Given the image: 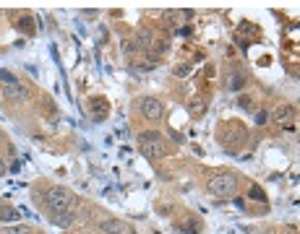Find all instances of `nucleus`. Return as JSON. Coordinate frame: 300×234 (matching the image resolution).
I'll return each instance as SVG.
<instances>
[{"label":"nucleus","instance_id":"4","mask_svg":"<svg viewBox=\"0 0 300 234\" xmlns=\"http://www.w3.org/2000/svg\"><path fill=\"white\" fill-rule=\"evenodd\" d=\"M245 141V130L240 123H224L220 130V143L224 148H238L240 143Z\"/></svg>","mask_w":300,"mask_h":234},{"label":"nucleus","instance_id":"11","mask_svg":"<svg viewBox=\"0 0 300 234\" xmlns=\"http://www.w3.org/2000/svg\"><path fill=\"white\" fill-rule=\"evenodd\" d=\"M243 84H245V81H243V75H240V73H232L230 78H227L230 91H240V89H243Z\"/></svg>","mask_w":300,"mask_h":234},{"label":"nucleus","instance_id":"2","mask_svg":"<svg viewBox=\"0 0 300 234\" xmlns=\"http://www.w3.org/2000/svg\"><path fill=\"white\" fill-rule=\"evenodd\" d=\"M235 190H238V180L230 172H220V175L209 180V193L217 195V198H232Z\"/></svg>","mask_w":300,"mask_h":234},{"label":"nucleus","instance_id":"15","mask_svg":"<svg viewBox=\"0 0 300 234\" xmlns=\"http://www.w3.org/2000/svg\"><path fill=\"white\" fill-rule=\"evenodd\" d=\"M248 195H251L253 200H259V203H266V195L261 193V187H256V185H253L251 190H248Z\"/></svg>","mask_w":300,"mask_h":234},{"label":"nucleus","instance_id":"14","mask_svg":"<svg viewBox=\"0 0 300 234\" xmlns=\"http://www.w3.org/2000/svg\"><path fill=\"white\" fill-rule=\"evenodd\" d=\"M0 81H3L5 86H16L19 84V78L13 73H8V71H3V68H0Z\"/></svg>","mask_w":300,"mask_h":234},{"label":"nucleus","instance_id":"6","mask_svg":"<svg viewBox=\"0 0 300 234\" xmlns=\"http://www.w3.org/2000/svg\"><path fill=\"white\" fill-rule=\"evenodd\" d=\"M100 229H102V234H128V232H133L125 221H120V218H104V221L100 224Z\"/></svg>","mask_w":300,"mask_h":234},{"label":"nucleus","instance_id":"9","mask_svg":"<svg viewBox=\"0 0 300 234\" xmlns=\"http://www.w3.org/2000/svg\"><path fill=\"white\" fill-rule=\"evenodd\" d=\"M191 115L193 117H199V115H204V109H206V102L204 99H199V96H196V99H191Z\"/></svg>","mask_w":300,"mask_h":234},{"label":"nucleus","instance_id":"18","mask_svg":"<svg viewBox=\"0 0 300 234\" xmlns=\"http://www.w3.org/2000/svg\"><path fill=\"white\" fill-rule=\"evenodd\" d=\"M185 73H191L188 65H178V68H175V75H185Z\"/></svg>","mask_w":300,"mask_h":234},{"label":"nucleus","instance_id":"3","mask_svg":"<svg viewBox=\"0 0 300 234\" xmlns=\"http://www.w3.org/2000/svg\"><path fill=\"white\" fill-rule=\"evenodd\" d=\"M139 148H141L144 156H149V159H162V156L167 154V143H164V138H160V135H154V133L141 135Z\"/></svg>","mask_w":300,"mask_h":234},{"label":"nucleus","instance_id":"12","mask_svg":"<svg viewBox=\"0 0 300 234\" xmlns=\"http://www.w3.org/2000/svg\"><path fill=\"white\" fill-rule=\"evenodd\" d=\"M16 218H19V211H16V208L0 206V221H16Z\"/></svg>","mask_w":300,"mask_h":234},{"label":"nucleus","instance_id":"19","mask_svg":"<svg viewBox=\"0 0 300 234\" xmlns=\"http://www.w3.org/2000/svg\"><path fill=\"white\" fill-rule=\"evenodd\" d=\"M240 107H251V99H248V96H240Z\"/></svg>","mask_w":300,"mask_h":234},{"label":"nucleus","instance_id":"1","mask_svg":"<svg viewBox=\"0 0 300 234\" xmlns=\"http://www.w3.org/2000/svg\"><path fill=\"white\" fill-rule=\"evenodd\" d=\"M47 206L55 211V214H73V211L79 208L76 198H73V193L68 190V187H50L47 190Z\"/></svg>","mask_w":300,"mask_h":234},{"label":"nucleus","instance_id":"13","mask_svg":"<svg viewBox=\"0 0 300 234\" xmlns=\"http://www.w3.org/2000/svg\"><path fill=\"white\" fill-rule=\"evenodd\" d=\"M180 229H183V232H193V234H199V232H201V221L191 218V221H183V224H180Z\"/></svg>","mask_w":300,"mask_h":234},{"label":"nucleus","instance_id":"10","mask_svg":"<svg viewBox=\"0 0 300 234\" xmlns=\"http://www.w3.org/2000/svg\"><path fill=\"white\" fill-rule=\"evenodd\" d=\"M0 234H32L29 226H21V224H13V226H3Z\"/></svg>","mask_w":300,"mask_h":234},{"label":"nucleus","instance_id":"17","mask_svg":"<svg viewBox=\"0 0 300 234\" xmlns=\"http://www.w3.org/2000/svg\"><path fill=\"white\" fill-rule=\"evenodd\" d=\"M19 29H24V32L32 34V18H24V21H19Z\"/></svg>","mask_w":300,"mask_h":234},{"label":"nucleus","instance_id":"7","mask_svg":"<svg viewBox=\"0 0 300 234\" xmlns=\"http://www.w3.org/2000/svg\"><path fill=\"white\" fill-rule=\"evenodd\" d=\"M292 117H295V107L292 104H282V107H277L272 112V120L277 125H287V120H292Z\"/></svg>","mask_w":300,"mask_h":234},{"label":"nucleus","instance_id":"20","mask_svg":"<svg viewBox=\"0 0 300 234\" xmlns=\"http://www.w3.org/2000/svg\"><path fill=\"white\" fill-rule=\"evenodd\" d=\"M3 175H5V162L0 159V177H3Z\"/></svg>","mask_w":300,"mask_h":234},{"label":"nucleus","instance_id":"21","mask_svg":"<svg viewBox=\"0 0 300 234\" xmlns=\"http://www.w3.org/2000/svg\"><path fill=\"white\" fill-rule=\"evenodd\" d=\"M128 234H133V232H128Z\"/></svg>","mask_w":300,"mask_h":234},{"label":"nucleus","instance_id":"5","mask_svg":"<svg viewBox=\"0 0 300 234\" xmlns=\"http://www.w3.org/2000/svg\"><path fill=\"white\" fill-rule=\"evenodd\" d=\"M139 112H141V117L157 123V120L164 117V104L160 99H154V96H146V99H139Z\"/></svg>","mask_w":300,"mask_h":234},{"label":"nucleus","instance_id":"16","mask_svg":"<svg viewBox=\"0 0 300 234\" xmlns=\"http://www.w3.org/2000/svg\"><path fill=\"white\" fill-rule=\"evenodd\" d=\"M170 18L175 21V24H183V21L188 18V13H170Z\"/></svg>","mask_w":300,"mask_h":234},{"label":"nucleus","instance_id":"8","mask_svg":"<svg viewBox=\"0 0 300 234\" xmlns=\"http://www.w3.org/2000/svg\"><path fill=\"white\" fill-rule=\"evenodd\" d=\"M5 96H11V99H24L26 96V89L16 84V86H5Z\"/></svg>","mask_w":300,"mask_h":234}]
</instances>
